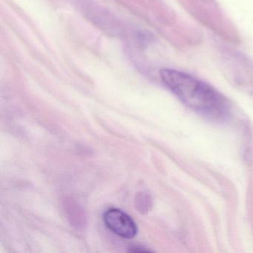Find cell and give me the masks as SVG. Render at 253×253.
<instances>
[{"mask_svg":"<svg viewBox=\"0 0 253 253\" xmlns=\"http://www.w3.org/2000/svg\"><path fill=\"white\" fill-rule=\"evenodd\" d=\"M160 75L164 84L195 112L211 119H223L227 116L229 109L226 100L208 84L173 69H163Z\"/></svg>","mask_w":253,"mask_h":253,"instance_id":"cell-1","label":"cell"},{"mask_svg":"<svg viewBox=\"0 0 253 253\" xmlns=\"http://www.w3.org/2000/svg\"><path fill=\"white\" fill-rule=\"evenodd\" d=\"M106 226L118 236L134 238L137 233V226L128 214L118 209H109L103 215Z\"/></svg>","mask_w":253,"mask_h":253,"instance_id":"cell-2","label":"cell"},{"mask_svg":"<svg viewBox=\"0 0 253 253\" xmlns=\"http://www.w3.org/2000/svg\"><path fill=\"white\" fill-rule=\"evenodd\" d=\"M130 251L131 252H150L149 250H146V249L142 248V247H132V249H130Z\"/></svg>","mask_w":253,"mask_h":253,"instance_id":"cell-3","label":"cell"}]
</instances>
